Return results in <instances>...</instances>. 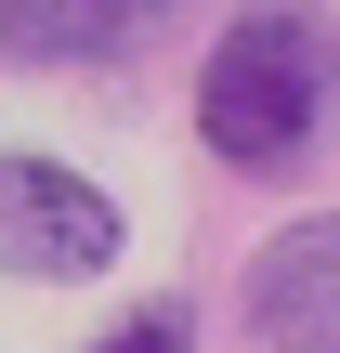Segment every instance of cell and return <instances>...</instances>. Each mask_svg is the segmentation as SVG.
<instances>
[{"label": "cell", "mask_w": 340, "mask_h": 353, "mask_svg": "<svg viewBox=\"0 0 340 353\" xmlns=\"http://www.w3.org/2000/svg\"><path fill=\"white\" fill-rule=\"evenodd\" d=\"M314 105H328V39H314L301 13H249V26L197 65V131H210L223 170H301Z\"/></svg>", "instance_id": "obj_1"}, {"label": "cell", "mask_w": 340, "mask_h": 353, "mask_svg": "<svg viewBox=\"0 0 340 353\" xmlns=\"http://www.w3.org/2000/svg\"><path fill=\"white\" fill-rule=\"evenodd\" d=\"M118 249H131V223L92 170H66L39 144H0V275L13 288H92Z\"/></svg>", "instance_id": "obj_2"}, {"label": "cell", "mask_w": 340, "mask_h": 353, "mask_svg": "<svg viewBox=\"0 0 340 353\" xmlns=\"http://www.w3.org/2000/svg\"><path fill=\"white\" fill-rule=\"evenodd\" d=\"M249 341L275 353H340V210H301L249 249Z\"/></svg>", "instance_id": "obj_3"}, {"label": "cell", "mask_w": 340, "mask_h": 353, "mask_svg": "<svg viewBox=\"0 0 340 353\" xmlns=\"http://www.w3.org/2000/svg\"><path fill=\"white\" fill-rule=\"evenodd\" d=\"M170 0H0V52H26V65H92V52H118L131 26H157Z\"/></svg>", "instance_id": "obj_4"}, {"label": "cell", "mask_w": 340, "mask_h": 353, "mask_svg": "<svg viewBox=\"0 0 340 353\" xmlns=\"http://www.w3.org/2000/svg\"><path fill=\"white\" fill-rule=\"evenodd\" d=\"M92 353H183V314H170V301H144L131 327H105V341H92Z\"/></svg>", "instance_id": "obj_5"}, {"label": "cell", "mask_w": 340, "mask_h": 353, "mask_svg": "<svg viewBox=\"0 0 340 353\" xmlns=\"http://www.w3.org/2000/svg\"><path fill=\"white\" fill-rule=\"evenodd\" d=\"M328 79H340V52H328Z\"/></svg>", "instance_id": "obj_6"}]
</instances>
